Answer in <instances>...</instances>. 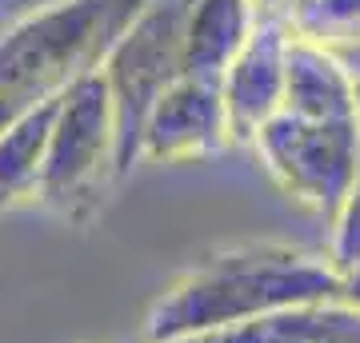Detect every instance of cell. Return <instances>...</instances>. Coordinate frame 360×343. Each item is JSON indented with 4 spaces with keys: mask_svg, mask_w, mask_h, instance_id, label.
Instances as JSON below:
<instances>
[{
    "mask_svg": "<svg viewBox=\"0 0 360 343\" xmlns=\"http://www.w3.org/2000/svg\"><path fill=\"white\" fill-rule=\"evenodd\" d=\"M188 0H148L96 64L116 128V176L141 160V132L156 96L180 76V32Z\"/></svg>",
    "mask_w": 360,
    "mask_h": 343,
    "instance_id": "4",
    "label": "cell"
},
{
    "mask_svg": "<svg viewBox=\"0 0 360 343\" xmlns=\"http://www.w3.org/2000/svg\"><path fill=\"white\" fill-rule=\"evenodd\" d=\"M284 4H292V0H252V8H257L260 16H269V13H276V8H284Z\"/></svg>",
    "mask_w": 360,
    "mask_h": 343,
    "instance_id": "14",
    "label": "cell"
},
{
    "mask_svg": "<svg viewBox=\"0 0 360 343\" xmlns=\"http://www.w3.org/2000/svg\"><path fill=\"white\" fill-rule=\"evenodd\" d=\"M148 0H52L0 32V132L92 72Z\"/></svg>",
    "mask_w": 360,
    "mask_h": 343,
    "instance_id": "3",
    "label": "cell"
},
{
    "mask_svg": "<svg viewBox=\"0 0 360 343\" xmlns=\"http://www.w3.org/2000/svg\"><path fill=\"white\" fill-rule=\"evenodd\" d=\"M356 112H360V76H356ZM333 267L345 276L352 267H360V124H356V164H352V180H348L345 203L333 220V248H328Z\"/></svg>",
    "mask_w": 360,
    "mask_h": 343,
    "instance_id": "12",
    "label": "cell"
},
{
    "mask_svg": "<svg viewBox=\"0 0 360 343\" xmlns=\"http://www.w3.org/2000/svg\"><path fill=\"white\" fill-rule=\"evenodd\" d=\"M108 176H116L112 100L101 72L92 68L60 92L44 144L37 200L56 212H77L80 203L101 191Z\"/></svg>",
    "mask_w": 360,
    "mask_h": 343,
    "instance_id": "5",
    "label": "cell"
},
{
    "mask_svg": "<svg viewBox=\"0 0 360 343\" xmlns=\"http://www.w3.org/2000/svg\"><path fill=\"white\" fill-rule=\"evenodd\" d=\"M176 343H360V307L345 304V300L292 307V311H276V316L205 331V335H188Z\"/></svg>",
    "mask_w": 360,
    "mask_h": 343,
    "instance_id": "9",
    "label": "cell"
},
{
    "mask_svg": "<svg viewBox=\"0 0 360 343\" xmlns=\"http://www.w3.org/2000/svg\"><path fill=\"white\" fill-rule=\"evenodd\" d=\"M345 304H356L360 307V267H352V271H345V295H340Z\"/></svg>",
    "mask_w": 360,
    "mask_h": 343,
    "instance_id": "13",
    "label": "cell"
},
{
    "mask_svg": "<svg viewBox=\"0 0 360 343\" xmlns=\"http://www.w3.org/2000/svg\"><path fill=\"white\" fill-rule=\"evenodd\" d=\"M232 144L229 112L220 96V80L184 76L180 72L160 96L141 132V160L160 164H193L224 152Z\"/></svg>",
    "mask_w": 360,
    "mask_h": 343,
    "instance_id": "6",
    "label": "cell"
},
{
    "mask_svg": "<svg viewBox=\"0 0 360 343\" xmlns=\"http://www.w3.org/2000/svg\"><path fill=\"white\" fill-rule=\"evenodd\" d=\"M269 16L292 40L316 44L324 52L360 44V0H292Z\"/></svg>",
    "mask_w": 360,
    "mask_h": 343,
    "instance_id": "11",
    "label": "cell"
},
{
    "mask_svg": "<svg viewBox=\"0 0 360 343\" xmlns=\"http://www.w3.org/2000/svg\"><path fill=\"white\" fill-rule=\"evenodd\" d=\"M56 104H60V96H52L49 104L32 108L28 116H20L16 124L0 132V212L37 200L40 164H44V144H49Z\"/></svg>",
    "mask_w": 360,
    "mask_h": 343,
    "instance_id": "10",
    "label": "cell"
},
{
    "mask_svg": "<svg viewBox=\"0 0 360 343\" xmlns=\"http://www.w3.org/2000/svg\"><path fill=\"white\" fill-rule=\"evenodd\" d=\"M340 295L345 276L328 255L288 243H245L184 271L148 311L144 343H176L292 307L333 304Z\"/></svg>",
    "mask_w": 360,
    "mask_h": 343,
    "instance_id": "2",
    "label": "cell"
},
{
    "mask_svg": "<svg viewBox=\"0 0 360 343\" xmlns=\"http://www.w3.org/2000/svg\"><path fill=\"white\" fill-rule=\"evenodd\" d=\"M257 25L252 0H188L180 32V72L220 80Z\"/></svg>",
    "mask_w": 360,
    "mask_h": 343,
    "instance_id": "8",
    "label": "cell"
},
{
    "mask_svg": "<svg viewBox=\"0 0 360 343\" xmlns=\"http://www.w3.org/2000/svg\"><path fill=\"white\" fill-rule=\"evenodd\" d=\"M284 56H288V32L272 16L257 13L252 32L220 76L232 140H252V132L276 112L284 96Z\"/></svg>",
    "mask_w": 360,
    "mask_h": 343,
    "instance_id": "7",
    "label": "cell"
},
{
    "mask_svg": "<svg viewBox=\"0 0 360 343\" xmlns=\"http://www.w3.org/2000/svg\"><path fill=\"white\" fill-rule=\"evenodd\" d=\"M356 76L336 52L288 36L284 96L252 132L260 164L284 196L336 220L356 164Z\"/></svg>",
    "mask_w": 360,
    "mask_h": 343,
    "instance_id": "1",
    "label": "cell"
}]
</instances>
